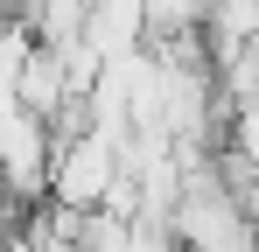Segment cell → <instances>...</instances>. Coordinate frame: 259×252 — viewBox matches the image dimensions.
<instances>
[{
  "label": "cell",
  "mask_w": 259,
  "mask_h": 252,
  "mask_svg": "<svg viewBox=\"0 0 259 252\" xmlns=\"http://www.w3.org/2000/svg\"><path fill=\"white\" fill-rule=\"evenodd\" d=\"M49 175H56V119H42L21 98H7V182H14V203L49 196Z\"/></svg>",
  "instance_id": "cell-1"
}]
</instances>
